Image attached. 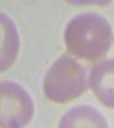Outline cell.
Returning a JSON list of instances; mask_svg holds the SVG:
<instances>
[{"label":"cell","mask_w":114,"mask_h":128,"mask_svg":"<svg viewBox=\"0 0 114 128\" xmlns=\"http://www.w3.org/2000/svg\"><path fill=\"white\" fill-rule=\"evenodd\" d=\"M58 128H109V125L101 111L89 104H80L70 108L61 116Z\"/></svg>","instance_id":"cell-5"},{"label":"cell","mask_w":114,"mask_h":128,"mask_svg":"<svg viewBox=\"0 0 114 128\" xmlns=\"http://www.w3.org/2000/svg\"><path fill=\"white\" fill-rule=\"evenodd\" d=\"M0 24H2V65L0 68L7 70L9 67H12V63L17 58L20 40L17 26L3 12L0 14Z\"/></svg>","instance_id":"cell-6"},{"label":"cell","mask_w":114,"mask_h":128,"mask_svg":"<svg viewBox=\"0 0 114 128\" xmlns=\"http://www.w3.org/2000/svg\"><path fill=\"white\" fill-rule=\"evenodd\" d=\"M65 44L77 58L101 60L111 50L113 26L99 14H78L65 28Z\"/></svg>","instance_id":"cell-1"},{"label":"cell","mask_w":114,"mask_h":128,"mask_svg":"<svg viewBox=\"0 0 114 128\" xmlns=\"http://www.w3.org/2000/svg\"><path fill=\"white\" fill-rule=\"evenodd\" d=\"M89 87V75L84 65L72 56H60L48 68L43 90L44 96L53 102H68L80 98Z\"/></svg>","instance_id":"cell-2"},{"label":"cell","mask_w":114,"mask_h":128,"mask_svg":"<svg viewBox=\"0 0 114 128\" xmlns=\"http://www.w3.org/2000/svg\"><path fill=\"white\" fill-rule=\"evenodd\" d=\"M0 123L2 128H24L34 116V101L17 82L3 80L0 87Z\"/></svg>","instance_id":"cell-3"},{"label":"cell","mask_w":114,"mask_h":128,"mask_svg":"<svg viewBox=\"0 0 114 128\" xmlns=\"http://www.w3.org/2000/svg\"><path fill=\"white\" fill-rule=\"evenodd\" d=\"M89 86L104 106L114 108V58L95 63L90 70Z\"/></svg>","instance_id":"cell-4"}]
</instances>
